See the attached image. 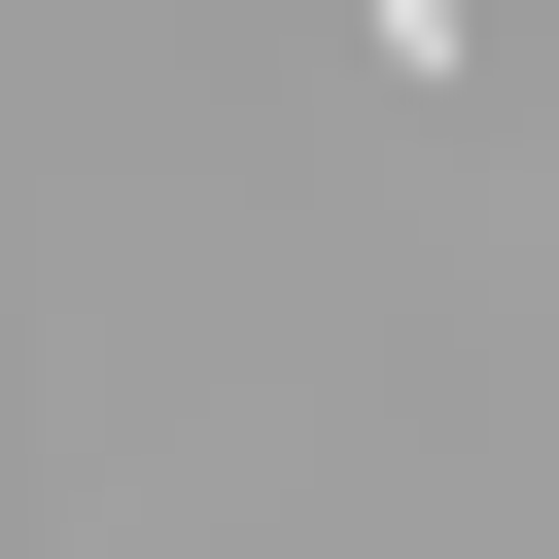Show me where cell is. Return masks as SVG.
Returning <instances> with one entry per match:
<instances>
[{"instance_id": "6da1fadb", "label": "cell", "mask_w": 559, "mask_h": 559, "mask_svg": "<svg viewBox=\"0 0 559 559\" xmlns=\"http://www.w3.org/2000/svg\"><path fill=\"white\" fill-rule=\"evenodd\" d=\"M349 35H384V70H454V0H349Z\"/></svg>"}]
</instances>
